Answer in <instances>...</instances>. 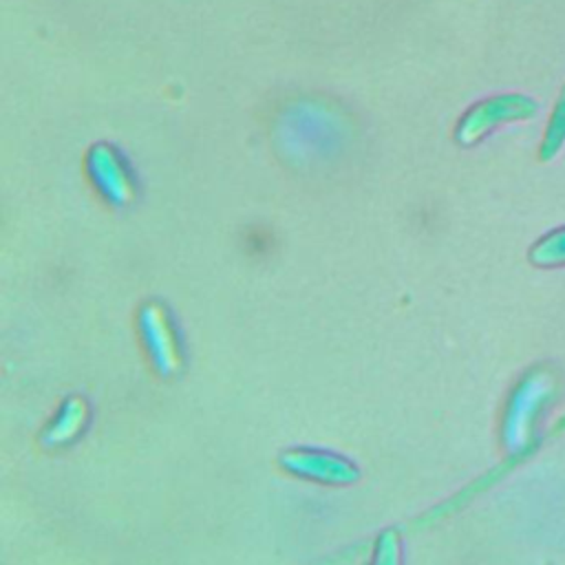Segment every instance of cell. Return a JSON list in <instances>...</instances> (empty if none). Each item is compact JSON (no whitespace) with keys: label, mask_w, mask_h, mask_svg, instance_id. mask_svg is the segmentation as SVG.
<instances>
[{"label":"cell","mask_w":565,"mask_h":565,"mask_svg":"<svg viewBox=\"0 0 565 565\" xmlns=\"http://www.w3.org/2000/svg\"><path fill=\"white\" fill-rule=\"evenodd\" d=\"M552 395L554 377L547 371L534 369L519 380L508 397L501 422V441L510 455H519L532 444L536 417L547 406Z\"/></svg>","instance_id":"obj_1"},{"label":"cell","mask_w":565,"mask_h":565,"mask_svg":"<svg viewBox=\"0 0 565 565\" xmlns=\"http://www.w3.org/2000/svg\"><path fill=\"white\" fill-rule=\"evenodd\" d=\"M539 110L536 102L527 95L519 93H508V95H497L488 97L479 104H475L457 124L455 139L461 146H472L479 139H483L490 130L499 128L501 124L508 121H519V119H530Z\"/></svg>","instance_id":"obj_2"},{"label":"cell","mask_w":565,"mask_h":565,"mask_svg":"<svg viewBox=\"0 0 565 565\" xmlns=\"http://www.w3.org/2000/svg\"><path fill=\"white\" fill-rule=\"evenodd\" d=\"M139 333L157 373L174 375L181 369V351L163 305L146 302L139 309Z\"/></svg>","instance_id":"obj_3"},{"label":"cell","mask_w":565,"mask_h":565,"mask_svg":"<svg viewBox=\"0 0 565 565\" xmlns=\"http://www.w3.org/2000/svg\"><path fill=\"white\" fill-rule=\"evenodd\" d=\"M86 168L95 188L106 201L121 207L135 199V183L126 170L121 157L110 143H95L86 154Z\"/></svg>","instance_id":"obj_4"},{"label":"cell","mask_w":565,"mask_h":565,"mask_svg":"<svg viewBox=\"0 0 565 565\" xmlns=\"http://www.w3.org/2000/svg\"><path fill=\"white\" fill-rule=\"evenodd\" d=\"M280 463L289 472H296L322 483H351L358 479V468L353 463H349L344 457H338L324 450L294 448L280 455Z\"/></svg>","instance_id":"obj_5"},{"label":"cell","mask_w":565,"mask_h":565,"mask_svg":"<svg viewBox=\"0 0 565 565\" xmlns=\"http://www.w3.org/2000/svg\"><path fill=\"white\" fill-rule=\"evenodd\" d=\"M84 422H86V404L79 397H68L62 404L57 417L44 430L42 444L46 448H57V446L68 444L84 428Z\"/></svg>","instance_id":"obj_6"},{"label":"cell","mask_w":565,"mask_h":565,"mask_svg":"<svg viewBox=\"0 0 565 565\" xmlns=\"http://www.w3.org/2000/svg\"><path fill=\"white\" fill-rule=\"evenodd\" d=\"M527 260L534 267H558L565 265V227L552 230L541 236L527 252Z\"/></svg>","instance_id":"obj_7"},{"label":"cell","mask_w":565,"mask_h":565,"mask_svg":"<svg viewBox=\"0 0 565 565\" xmlns=\"http://www.w3.org/2000/svg\"><path fill=\"white\" fill-rule=\"evenodd\" d=\"M565 143V95L558 99L554 113L550 115L547 128L543 132V141L539 146L541 161H550Z\"/></svg>","instance_id":"obj_8"},{"label":"cell","mask_w":565,"mask_h":565,"mask_svg":"<svg viewBox=\"0 0 565 565\" xmlns=\"http://www.w3.org/2000/svg\"><path fill=\"white\" fill-rule=\"evenodd\" d=\"M373 565H399V539L395 530H386L380 534L373 554Z\"/></svg>","instance_id":"obj_9"}]
</instances>
